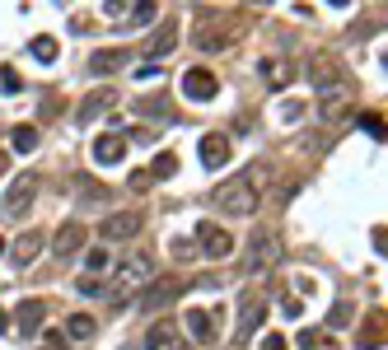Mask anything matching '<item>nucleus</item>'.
Listing matches in <instances>:
<instances>
[{"instance_id":"obj_1","label":"nucleus","mask_w":388,"mask_h":350,"mask_svg":"<svg viewBox=\"0 0 388 350\" xmlns=\"http://www.w3.org/2000/svg\"><path fill=\"white\" fill-rule=\"evenodd\" d=\"M267 178H271V173H267L262 164H253V168H244V173L225 178V183L216 187V206L230 211V215H253L258 206H262V192H258V187H262Z\"/></svg>"},{"instance_id":"obj_2","label":"nucleus","mask_w":388,"mask_h":350,"mask_svg":"<svg viewBox=\"0 0 388 350\" xmlns=\"http://www.w3.org/2000/svg\"><path fill=\"white\" fill-rule=\"evenodd\" d=\"M309 79H313V89L323 93V103H327V98H351V84H346L342 66L332 61L327 52H318V56L309 61Z\"/></svg>"},{"instance_id":"obj_3","label":"nucleus","mask_w":388,"mask_h":350,"mask_svg":"<svg viewBox=\"0 0 388 350\" xmlns=\"http://www.w3.org/2000/svg\"><path fill=\"white\" fill-rule=\"evenodd\" d=\"M150 275H155V257H150V252H131V257H122V266H117V304H126L131 289L150 285Z\"/></svg>"},{"instance_id":"obj_4","label":"nucleus","mask_w":388,"mask_h":350,"mask_svg":"<svg viewBox=\"0 0 388 350\" xmlns=\"http://www.w3.org/2000/svg\"><path fill=\"white\" fill-rule=\"evenodd\" d=\"M244 29H248V24H244L239 15H230V24H225V19H202V29H197V47H202V52H220V47L239 43Z\"/></svg>"},{"instance_id":"obj_5","label":"nucleus","mask_w":388,"mask_h":350,"mask_svg":"<svg viewBox=\"0 0 388 350\" xmlns=\"http://www.w3.org/2000/svg\"><path fill=\"white\" fill-rule=\"evenodd\" d=\"M248 261H244V271H248V275H258V271H271V266H276V261H281V243H276V234H271V229H258V234H253V238H248Z\"/></svg>"},{"instance_id":"obj_6","label":"nucleus","mask_w":388,"mask_h":350,"mask_svg":"<svg viewBox=\"0 0 388 350\" xmlns=\"http://www.w3.org/2000/svg\"><path fill=\"white\" fill-rule=\"evenodd\" d=\"M33 197H38V173H19L15 183H10V192H5V220H24L33 206Z\"/></svg>"},{"instance_id":"obj_7","label":"nucleus","mask_w":388,"mask_h":350,"mask_svg":"<svg viewBox=\"0 0 388 350\" xmlns=\"http://www.w3.org/2000/svg\"><path fill=\"white\" fill-rule=\"evenodd\" d=\"M187 285H192V280H183V275H164V280H155V285H145L140 308H145V313H164V308H169Z\"/></svg>"},{"instance_id":"obj_8","label":"nucleus","mask_w":388,"mask_h":350,"mask_svg":"<svg viewBox=\"0 0 388 350\" xmlns=\"http://www.w3.org/2000/svg\"><path fill=\"white\" fill-rule=\"evenodd\" d=\"M140 229H145V211H117L98 225V234H103L108 243H131Z\"/></svg>"},{"instance_id":"obj_9","label":"nucleus","mask_w":388,"mask_h":350,"mask_svg":"<svg viewBox=\"0 0 388 350\" xmlns=\"http://www.w3.org/2000/svg\"><path fill=\"white\" fill-rule=\"evenodd\" d=\"M197 243H202V257H211V261L234 257V234H230V229H220L216 220L197 225Z\"/></svg>"},{"instance_id":"obj_10","label":"nucleus","mask_w":388,"mask_h":350,"mask_svg":"<svg viewBox=\"0 0 388 350\" xmlns=\"http://www.w3.org/2000/svg\"><path fill=\"white\" fill-rule=\"evenodd\" d=\"M103 15H108L112 24H122V29H136V24H150L159 10H155V0H136V5H126V0H108Z\"/></svg>"},{"instance_id":"obj_11","label":"nucleus","mask_w":388,"mask_h":350,"mask_svg":"<svg viewBox=\"0 0 388 350\" xmlns=\"http://www.w3.org/2000/svg\"><path fill=\"white\" fill-rule=\"evenodd\" d=\"M267 318V294L262 289H244V304H239V327H234V336L239 341H248L253 332H258V322Z\"/></svg>"},{"instance_id":"obj_12","label":"nucleus","mask_w":388,"mask_h":350,"mask_svg":"<svg viewBox=\"0 0 388 350\" xmlns=\"http://www.w3.org/2000/svg\"><path fill=\"white\" fill-rule=\"evenodd\" d=\"M178 84H183V93L192 98V103H211V98L220 93V79L211 75V70H202V66H192V70H187Z\"/></svg>"},{"instance_id":"obj_13","label":"nucleus","mask_w":388,"mask_h":350,"mask_svg":"<svg viewBox=\"0 0 388 350\" xmlns=\"http://www.w3.org/2000/svg\"><path fill=\"white\" fill-rule=\"evenodd\" d=\"M356 346H360V350H379V346H388V313H384V308H374L370 318L360 322Z\"/></svg>"},{"instance_id":"obj_14","label":"nucleus","mask_w":388,"mask_h":350,"mask_svg":"<svg viewBox=\"0 0 388 350\" xmlns=\"http://www.w3.org/2000/svg\"><path fill=\"white\" fill-rule=\"evenodd\" d=\"M43 248H47V234H43V229H29V234H19V238H15L10 261H15V266H33V257H38Z\"/></svg>"},{"instance_id":"obj_15","label":"nucleus","mask_w":388,"mask_h":350,"mask_svg":"<svg viewBox=\"0 0 388 350\" xmlns=\"http://www.w3.org/2000/svg\"><path fill=\"white\" fill-rule=\"evenodd\" d=\"M258 75H262V84H267V89H285V84L295 79V66L285 61V56H262Z\"/></svg>"},{"instance_id":"obj_16","label":"nucleus","mask_w":388,"mask_h":350,"mask_svg":"<svg viewBox=\"0 0 388 350\" xmlns=\"http://www.w3.org/2000/svg\"><path fill=\"white\" fill-rule=\"evenodd\" d=\"M173 47H178V19H164V24H159V33L155 38H150V43H145V52H140V56H169Z\"/></svg>"},{"instance_id":"obj_17","label":"nucleus","mask_w":388,"mask_h":350,"mask_svg":"<svg viewBox=\"0 0 388 350\" xmlns=\"http://www.w3.org/2000/svg\"><path fill=\"white\" fill-rule=\"evenodd\" d=\"M197 154H202V164H206V168H225V164H230V140L211 131V136H202Z\"/></svg>"},{"instance_id":"obj_18","label":"nucleus","mask_w":388,"mask_h":350,"mask_svg":"<svg viewBox=\"0 0 388 350\" xmlns=\"http://www.w3.org/2000/svg\"><path fill=\"white\" fill-rule=\"evenodd\" d=\"M112 103H117V93H108V89H98V93H89V98H84V103H80V112H75V122H80V126H89L94 117H103V112H108Z\"/></svg>"},{"instance_id":"obj_19","label":"nucleus","mask_w":388,"mask_h":350,"mask_svg":"<svg viewBox=\"0 0 388 350\" xmlns=\"http://www.w3.org/2000/svg\"><path fill=\"white\" fill-rule=\"evenodd\" d=\"M80 248H84V225H61L57 229V238H52V252H57V257H70Z\"/></svg>"},{"instance_id":"obj_20","label":"nucleus","mask_w":388,"mask_h":350,"mask_svg":"<svg viewBox=\"0 0 388 350\" xmlns=\"http://www.w3.org/2000/svg\"><path fill=\"white\" fill-rule=\"evenodd\" d=\"M122 154H126V136H117V131L94 140V159H98V164H117Z\"/></svg>"},{"instance_id":"obj_21","label":"nucleus","mask_w":388,"mask_h":350,"mask_svg":"<svg viewBox=\"0 0 388 350\" xmlns=\"http://www.w3.org/2000/svg\"><path fill=\"white\" fill-rule=\"evenodd\" d=\"M187 332H192V341L211 346V341H216V322H211V313H206V308H187Z\"/></svg>"},{"instance_id":"obj_22","label":"nucleus","mask_w":388,"mask_h":350,"mask_svg":"<svg viewBox=\"0 0 388 350\" xmlns=\"http://www.w3.org/2000/svg\"><path fill=\"white\" fill-rule=\"evenodd\" d=\"M169 341H178V322H173V318H159L155 327L145 332V346H150V350H164Z\"/></svg>"},{"instance_id":"obj_23","label":"nucleus","mask_w":388,"mask_h":350,"mask_svg":"<svg viewBox=\"0 0 388 350\" xmlns=\"http://www.w3.org/2000/svg\"><path fill=\"white\" fill-rule=\"evenodd\" d=\"M94 332H98V322H94L89 313H70V318H66V336H70V341H94Z\"/></svg>"},{"instance_id":"obj_24","label":"nucleus","mask_w":388,"mask_h":350,"mask_svg":"<svg viewBox=\"0 0 388 350\" xmlns=\"http://www.w3.org/2000/svg\"><path fill=\"white\" fill-rule=\"evenodd\" d=\"M122 66H126V52H94L89 70L94 75H108V70H122Z\"/></svg>"},{"instance_id":"obj_25","label":"nucleus","mask_w":388,"mask_h":350,"mask_svg":"<svg viewBox=\"0 0 388 350\" xmlns=\"http://www.w3.org/2000/svg\"><path fill=\"white\" fill-rule=\"evenodd\" d=\"M43 313L47 308L38 304V299H24V304H19V327H24V332H38V327H43Z\"/></svg>"},{"instance_id":"obj_26","label":"nucleus","mask_w":388,"mask_h":350,"mask_svg":"<svg viewBox=\"0 0 388 350\" xmlns=\"http://www.w3.org/2000/svg\"><path fill=\"white\" fill-rule=\"evenodd\" d=\"M356 126H360V131H365L370 140H388V122L379 117V112H360V117H356Z\"/></svg>"},{"instance_id":"obj_27","label":"nucleus","mask_w":388,"mask_h":350,"mask_svg":"<svg viewBox=\"0 0 388 350\" xmlns=\"http://www.w3.org/2000/svg\"><path fill=\"white\" fill-rule=\"evenodd\" d=\"M173 173H178V154H155V164H150V178H155V183H169Z\"/></svg>"},{"instance_id":"obj_28","label":"nucleus","mask_w":388,"mask_h":350,"mask_svg":"<svg viewBox=\"0 0 388 350\" xmlns=\"http://www.w3.org/2000/svg\"><path fill=\"white\" fill-rule=\"evenodd\" d=\"M10 145H15V154H33L38 150V131H33V126H15Z\"/></svg>"},{"instance_id":"obj_29","label":"nucleus","mask_w":388,"mask_h":350,"mask_svg":"<svg viewBox=\"0 0 388 350\" xmlns=\"http://www.w3.org/2000/svg\"><path fill=\"white\" fill-rule=\"evenodd\" d=\"M327 341H332L327 327H309V332H299V350H323Z\"/></svg>"},{"instance_id":"obj_30","label":"nucleus","mask_w":388,"mask_h":350,"mask_svg":"<svg viewBox=\"0 0 388 350\" xmlns=\"http://www.w3.org/2000/svg\"><path fill=\"white\" fill-rule=\"evenodd\" d=\"M75 192H80L84 201H108V197H112L108 187H98L94 178H75Z\"/></svg>"},{"instance_id":"obj_31","label":"nucleus","mask_w":388,"mask_h":350,"mask_svg":"<svg viewBox=\"0 0 388 350\" xmlns=\"http://www.w3.org/2000/svg\"><path fill=\"white\" fill-rule=\"evenodd\" d=\"M33 56H38L43 66H52V61H57V38H47V33H43V38H33Z\"/></svg>"},{"instance_id":"obj_32","label":"nucleus","mask_w":388,"mask_h":350,"mask_svg":"<svg viewBox=\"0 0 388 350\" xmlns=\"http://www.w3.org/2000/svg\"><path fill=\"white\" fill-rule=\"evenodd\" d=\"M108 261H112L108 248H89V252H84V266H89V275H94V271H103Z\"/></svg>"},{"instance_id":"obj_33","label":"nucleus","mask_w":388,"mask_h":350,"mask_svg":"<svg viewBox=\"0 0 388 350\" xmlns=\"http://www.w3.org/2000/svg\"><path fill=\"white\" fill-rule=\"evenodd\" d=\"M197 252H202V248H197V238H173V257H178V261H192Z\"/></svg>"},{"instance_id":"obj_34","label":"nucleus","mask_w":388,"mask_h":350,"mask_svg":"<svg viewBox=\"0 0 388 350\" xmlns=\"http://www.w3.org/2000/svg\"><path fill=\"white\" fill-rule=\"evenodd\" d=\"M346 322H351V304L342 299V304L332 308V318H327V332H337V327H346Z\"/></svg>"},{"instance_id":"obj_35","label":"nucleus","mask_w":388,"mask_h":350,"mask_svg":"<svg viewBox=\"0 0 388 350\" xmlns=\"http://www.w3.org/2000/svg\"><path fill=\"white\" fill-rule=\"evenodd\" d=\"M281 313H285V318H304V299H299V294L281 299Z\"/></svg>"},{"instance_id":"obj_36","label":"nucleus","mask_w":388,"mask_h":350,"mask_svg":"<svg viewBox=\"0 0 388 350\" xmlns=\"http://www.w3.org/2000/svg\"><path fill=\"white\" fill-rule=\"evenodd\" d=\"M0 89H10V93L19 89V70L15 66H0Z\"/></svg>"},{"instance_id":"obj_37","label":"nucleus","mask_w":388,"mask_h":350,"mask_svg":"<svg viewBox=\"0 0 388 350\" xmlns=\"http://www.w3.org/2000/svg\"><path fill=\"white\" fill-rule=\"evenodd\" d=\"M145 187H155V178L140 168V173H131V192H145Z\"/></svg>"},{"instance_id":"obj_38","label":"nucleus","mask_w":388,"mask_h":350,"mask_svg":"<svg viewBox=\"0 0 388 350\" xmlns=\"http://www.w3.org/2000/svg\"><path fill=\"white\" fill-rule=\"evenodd\" d=\"M80 294H103V285H98V275H84V280H75Z\"/></svg>"},{"instance_id":"obj_39","label":"nucleus","mask_w":388,"mask_h":350,"mask_svg":"<svg viewBox=\"0 0 388 350\" xmlns=\"http://www.w3.org/2000/svg\"><path fill=\"white\" fill-rule=\"evenodd\" d=\"M262 350H285V336H281V332H267V336H262Z\"/></svg>"},{"instance_id":"obj_40","label":"nucleus","mask_w":388,"mask_h":350,"mask_svg":"<svg viewBox=\"0 0 388 350\" xmlns=\"http://www.w3.org/2000/svg\"><path fill=\"white\" fill-rule=\"evenodd\" d=\"M38 112H43V117H57V112H61V98H57V93H52V98H43V107H38Z\"/></svg>"},{"instance_id":"obj_41","label":"nucleus","mask_w":388,"mask_h":350,"mask_svg":"<svg viewBox=\"0 0 388 350\" xmlns=\"http://www.w3.org/2000/svg\"><path fill=\"white\" fill-rule=\"evenodd\" d=\"M374 252H384V257H388V229L384 225L374 229Z\"/></svg>"},{"instance_id":"obj_42","label":"nucleus","mask_w":388,"mask_h":350,"mask_svg":"<svg viewBox=\"0 0 388 350\" xmlns=\"http://www.w3.org/2000/svg\"><path fill=\"white\" fill-rule=\"evenodd\" d=\"M10 332V313H5V308H0V336Z\"/></svg>"},{"instance_id":"obj_43","label":"nucleus","mask_w":388,"mask_h":350,"mask_svg":"<svg viewBox=\"0 0 388 350\" xmlns=\"http://www.w3.org/2000/svg\"><path fill=\"white\" fill-rule=\"evenodd\" d=\"M5 168H10V159H5V154H0V173H5Z\"/></svg>"},{"instance_id":"obj_44","label":"nucleus","mask_w":388,"mask_h":350,"mask_svg":"<svg viewBox=\"0 0 388 350\" xmlns=\"http://www.w3.org/2000/svg\"><path fill=\"white\" fill-rule=\"evenodd\" d=\"M0 252H5V238H0Z\"/></svg>"},{"instance_id":"obj_45","label":"nucleus","mask_w":388,"mask_h":350,"mask_svg":"<svg viewBox=\"0 0 388 350\" xmlns=\"http://www.w3.org/2000/svg\"><path fill=\"white\" fill-rule=\"evenodd\" d=\"M384 66H388V56H384Z\"/></svg>"}]
</instances>
